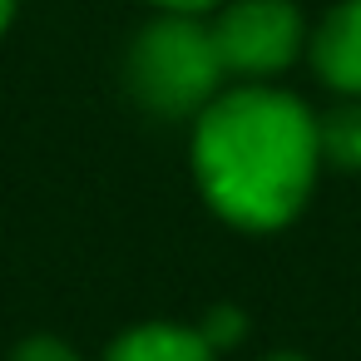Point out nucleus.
<instances>
[{"label": "nucleus", "mask_w": 361, "mask_h": 361, "mask_svg": "<svg viewBox=\"0 0 361 361\" xmlns=\"http://www.w3.org/2000/svg\"><path fill=\"white\" fill-rule=\"evenodd\" d=\"M322 149L317 119L282 90H228L193 129V173L203 198L238 228L267 233L297 218L312 193Z\"/></svg>", "instance_id": "nucleus-1"}, {"label": "nucleus", "mask_w": 361, "mask_h": 361, "mask_svg": "<svg viewBox=\"0 0 361 361\" xmlns=\"http://www.w3.org/2000/svg\"><path fill=\"white\" fill-rule=\"evenodd\" d=\"M223 55L213 45V25L193 16L154 20L129 50V85L134 99L154 114H203L223 90Z\"/></svg>", "instance_id": "nucleus-2"}, {"label": "nucleus", "mask_w": 361, "mask_h": 361, "mask_svg": "<svg viewBox=\"0 0 361 361\" xmlns=\"http://www.w3.org/2000/svg\"><path fill=\"white\" fill-rule=\"evenodd\" d=\"M213 45L228 75H277L302 50V16L292 0H233L213 20Z\"/></svg>", "instance_id": "nucleus-3"}, {"label": "nucleus", "mask_w": 361, "mask_h": 361, "mask_svg": "<svg viewBox=\"0 0 361 361\" xmlns=\"http://www.w3.org/2000/svg\"><path fill=\"white\" fill-rule=\"evenodd\" d=\"M312 65L336 94L361 99V0H341V6L317 25Z\"/></svg>", "instance_id": "nucleus-4"}, {"label": "nucleus", "mask_w": 361, "mask_h": 361, "mask_svg": "<svg viewBox=\"0 0 361 361\" xmlns=\"http://www.w3.org/2000/svg\"><path fill=\"white\" fill-rule=\"evenodd\" d=\"M104 361H213V346L193 326L149 322V326H134L129 336H119Z\"/></svg>", "instance_id": "nucleus-5"}, {"label": "nucleus", "mask_w": 361, "mask_h": 361, "mask_svg": "<svg viewBox=\"0 0 361 361\" xmlns=\"http://www.w3.org/2000/svg\"><path fill=\"white\" fill-rule=\"evenodd\" d=\"M317 149L331 169L341 173H361V99L336 104L331 114L317 119Z\"/></svg>", "instance_id": "nucleus-6"}, {"label": "nucleus", "mask_w": 361, "mask_h": 361, "mask_svg": "<svg viewBox=\"0 0 361 361\" xmlns=\"http://www.w3.org/2000/svg\"><path fill=\"white\" fill-rule=\"evenodd\" d=\"M243 336V312H213L208 326H203V341L218 351V346H233Z\"/></svg>", "instance_id": "nucleus-7"}, {"label": "nucleus", "mask_w": 361, "mask_h": 361, "mask_svg": "<svg viewBox=\"0 0 361 361\" xmlns=\"http://www.w3.org/2000/svg\"><path fill=\"white\" fill-rule=\"evenodd\" d=\"M11 361H80V356H75L65 341H55V336H30Z\"/></svg>", "instance_id": "nucleus-8"}, {"label": "nucleus", "mask_w": 361, "mask_h": 361, "mask_svg": "<svg viewBox=\"0 0 361 361\" xmlns=\"http://www.w3.org/2000/svg\"><path fill=\"white\" fill-rule=\"evenodd\" d=\"M154 6H164L169 16H203V11L223 6V0H154Z\"/></svg>", "instance_id": "nucleus-9"}, {"label": "nucleus", "mask_w": 361, "mask_h": 361, "mask_svg": "<svg viewBox=\"0 0 361 361\" xmlns=\"http://www.w3.org/2000/svg\"><path fill=\"white\" fill-rule=\"evenodd\" d=\"M11 16H16V0H0V30L11 25Z\"/></svg>", "instance_id": "nucleus-10"}, {"label": "nucleus", "mask_w": 361, "mask_h": 361, "mask_svg": "<svg viewBox=\"0 0 361 361\" xmlns=\"http://www.w3.org/2000/svg\"><path fill=\"white\" fill-rule=\"evenodd\" d=\"M267 361H302V356H267Z\"/></svg>", "instance_id": "nucleus-11"}]
</instances>
